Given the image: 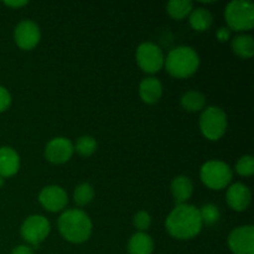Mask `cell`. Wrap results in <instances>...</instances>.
<instances>
[{"label": "cell", "instance_id": "obj_2", "mask_svg": "<svg viewBox=\"0 0 254 254\" xmlns=\"http://www.w3.org/2000/svg\"><path fill=\"white\" fill-rule=\"evenodd\" d=\"M59 231L62 237L71 243H83L91 237L92 222L89 216L78 208L67 210L60 216Z\"/></svg>", "mask_w": 254, "mask_h": 254}, {"label": "cell", "instance_id": "obj_6", "mask_svg": "<svg viewBox=\"0 0 254 254\" xmlns=\"http://www.w3.org/2000/svg\"><path fill=\"white\" fill-rule=\"evenodd\" d=\"M201 133L208 140L216 141L227 130V116L220 107H207L200 117Z\"/></svg>", "mask_w": 254, "mask_h": 254}, {"label": "cell", "instance_id": "obj_31", "mask_svg": "<svg viewBox=\"0 0 254 254\" xmlns=\"http://www.w3.org/2000/svg\"><path fill=\"white\" fill-rule=\"evenodd\" d=\"M2 185H4V178L0 176V188H2Z\"/></svg>", "mask_w": 254, "mask_h": 254}, {"label": "cell", "instance_id": "obj_26", "mask_svg": "<svg viewBox=\"0 0 254 254\" xmlns=\"http://www.w3.org/2000/svg\"><path fill=\"white\" fill-rule=\"evenodd\" d=\"M134 227L139 231V232H145L151 225V217L146 211H138L133 217Z\"/></svg>", "mask_w": 254, "mask_h": 254}, {"label": "cell", "instance_id": "obj_21", "mask_svg": "<svg viewBox=\"0 0 254 254\" xmlns=\"http://www.w3.org/2000/svg\"><path fill=\"white\" fill-rule=\"evenodd\" d=\"M193 4L190 0H171L166 5L168 14L173 19L181 20L190 15V12L193 10Z\"/></svg>", "mask_w": 254, "mask_h": 254}, {"label": "cell", "instance_id": "obj_27", "mask_svg": "<svg viewBox=\"0 0 254 254\" xmlns=\"http://www.w3.org/2000/svg\"><path fill=\"white\" fill-rule=\"evenodd\" d=\"M11 104V96L5 87L0 86V113L6 111Z\"/></svg>", "mask_w": 254, "mask_h": 254}, {"label": "cell", "instance_id": "obj_18", "mask_svg": "<svg viewBox=\"0 0 254 254\" xmlns=\"http://www.w3.org/2000/svg\"><path fill=\"white\" fill-rule=\"evenodd\" d=\"M189 21H190L191 27L196 31H206L212 25L213 16L210 10L205 9V7H196L190 12Z\"/></svg>", "mask_w": 254, "mask_h": 254}, {"label": "cell", "instance_id": "obj_12", "mask_svg": "<svg viewBox=\"0 0 254 254\" xmlns=\"http://www.w3.org/2000/svg\"><path fill=\"white\" fill-rule=\"evenodd\" d=\"M73 151V144L69 139L57 136L47 143L45 148V156L52 164H64L72 158Z\"/></svg>", "mask_w": 254, "mask_h": 254}, {"label": "cell", "instance_id": "obj_8", "mask_svg": "<svg viewBox=\"0 0 254 254\" xmlns=\"http://www.w3.org/2000/svg\"><path fill=\"white\" fill-rule=\"evenodd\" d=\"M135 57L138 66L150 74L160 71L165 64L163 50L153 42H143L139 45Z\"/></svg>", "mask_w": 254, "mask_h": 254}, {"label": "cell", "instance_id": "obj_9", "mask_svg": "<svg viewBox=\"0 0 254 254\" xmlns=\"http://www.w3.org/2000/svg\"><path fill=\"white\" fill-rule=\"evenodd\" d=\"M228 247L233 254H254V227L240 226L228 236Z\"/></svg>", "mask_w": 254, "mask_h": 254}, {"label": "cell", "instance_id": "obj_14", "mask_svg": "<svg viewBox=\"0 0 254 254\" xmlns=\"http://www.w3.org/2000/svg\"><path fill=\"white\" fill-rule=\"evenodd\" d=\"M20 158L19 154L10 146L0 148V176L10 178L19 171Z\"/></svg>", "mask_w": 254, "mask_h": 254}, {"label": "cell", "instance_id": "obj_11", "mask_svg": "<svg viewBox=\"0 0 254 254\" xmlns=\"http://www.w3.org/2000/svg\"><path fill=\"white\" fill-rule=\"evenodd\" d=\"M39 201L45 210L50 212H60L68 203V196L61 186L50 185L40 191Z\"/></svg>", "mask_w": 254, "mask_h": 254}, {"label": "cell", "instance_id": "obj_1", "mask_svg": "<svg viewBox=\"0 0 254 254\" xmlns=\"http://www.w3.org/2000/svg\"><path fill=\"white\" fill-rule=\"evenodd\" d=\"M166 230L169 235L178 240H191L195 238L202 230V221L200 211L195 206L184 203L176 205L166 218Z\"/></svg>", "mask_w": 254, "mask_h": 254}, {"label": "cell", "instance_id": "obj_25", "mask_svg": "<svg viewBox=\"0 0 254 254\" xmlns=\"http://www.w3.org/2000/svg\"><path fill=\"white\" fill-rule=\"evenodd\" d=\"M236 171L241 176H252L254 174V159L252 155L241 156L236 164Z\"/></svg>", "mask_w": 254, "mask_h": 254}, {"label": "cell", "instance_id": "obj_20", "mask_svg": "<svg viewBox=\"0 0 254 254\" xmlns=\"http://www.w3.org/2000/svg\"><path fill=\"white\" fill-rule=\"evenodd\" d=\"M181 106L188 112H200L206 106V97L198 91H189L181 97Z\"/></svg>", "mask_w": 254, "mask_h": 254}, {"label": "cell", "instance_id": "obj_17", "mask_svg": "<svg viewBox=\"0 0 254 254\" xmlns=\"http://www.w3.org/2000/svg\"><path fill=\"white\" fill-rule=\"evenodd\" d=\"M153 238L145 232H136L130 237L128 242L129 254H153Z\"/></svg>", "mask_w": 254, "mask_h": 254}, {"label": "cell", "instance_id": "obj_30", "mask_svg": "<svg viewBox=\"0 0 254 254\" xmlns=\"http://www.w3.org/2000/svg\"><path fill=\"white\" fill-rule=\"evenodd\" d=\"M4 4L10 7H21L24 5H27V1H4Z\"/></svg>", "mask_w": 254, "mask_h": 254}, {"label": "cell", "instance_id": "obj_24", "mask_svg": "<svg viewBox=\"0 0 254 254\" xmlns=\"http://www.w3.org/2000/svg\"><path fill=\"white\" fill-rule=\"evenodd\" d=\"M200 217L201 221H202V225L207 226H213L220 221L221 218V212L218 210V207L213 203H207V205H203L202 207L200 208Z\"/></svg>", "mask_w": 254, "mask_h": 254}, {"label": "cell", "instance_id": "obj_13", "mask_svg": "<svg viewBox=\"0 0 254 254\" xmlns=\"http://www.w3.org/2000/svg\"><path fill=\"white\" fill-rule=\"evenodd\" d=\"M226 200L232 210L242 212L250 207L251 201H252V193L245 184L236 183L228 188Z\"/></svg>", "mask_w": 254, "mask_h": 254}, {"label": "cell", "instance_id": "obj_22", "mask_svg": "<svg viewBox=\"0 0 254 254\" xmlns=\"http://www.w3.org/2000/svg\"><path fill=\"white\" fill-rule=\"evenodd\" d=\"M94 190L93 186L88 183L79 184L73 192V200L78 206H86L93 200Z\"/></svg>", "mask_w": 254, "mask_h": 254}, {"label": "cell", "instance_id": "obj_5", "mask_svg": "<svg viewBox=\"0 0 254 254\" xmlns=\"http://www.w3.org/2000/svg\"><path fill=\"white\" fill-rule=\"evenodd\" d=\"M200 178L211 190H222L232 180V169L225 161L208 160L201 166Z\"/></svg>", "mask_w": 254, "mask_h": 254}, {"label": "cell", "instance_id": "obj_19", "mask_svg": "<svg viewBox=\"0 0 254 254\" xmlns=\"http://www.w3.org/2000/svg\"><path fill=\"white\" fill-rule=\"evenodd\" d=\"M232 50L242 59H251L254 55V40L251 35H238L232 40Z\"/></svg>", "mask_w": 254, "mask_h": 254}, {"label": "cell", "instance_id": "obj_16", "mask_svg": "<svg viewBox=\"0 0 254 254\" xmlns=\"http://www.w3.org/2000/svg\"><path fill=\"white\" fill-rule=\"evenodd\" d=\"M193 192V184L188 176H176L171 181V193L176 205H184L191 198Z\"/></svg>", "mask_w": 254, "mask_h": 254}, {"label": "cell", "instance_id": "obj_29", "mask_svg": "<svg viewBox=\"0 0 254 254\" xmlns=\"http://www.w3.org/2000/svg\"><path fill=\"white\" fill-rule=\"evenodd\" d=\"M11 254H34V251H32L31 247L26 245H21V246H17L12 250Z\"/></svg>", "mask_w": 254, "mask_h": 254}, {"label": "cell", "instance_id": "obj_23", "mask_svg": "<svg viewBox=\"0 0 254 254\" xmlns=\"http://www.w3.org/2000/svg\"><path fill=\"white\" fill-rule=\"evenodd\" d=\"M73 148L79 155L87 158V156H91L97 150V141L93 136L83 135L77 139L76 145Z\"/></svg>", "mask_w": 254, "mask_h": 254}, {"label": "cell", "instance_id": "obj_7", "mask_svg": "<svg viewBox=\"0 0 254 254\" xmlns=\"http://www.w3.org/2000/svg\"><path fill=\"white\" fill-rule=\"evenodd\" d=\"M50 230H51V225L46 217L41 215H32L22 222L20 233L25 242L37 248L46 240Z\"/></svg>", "mask_w": 254, "mask_h": 254}, {"label": "cell", "instance_id": "obj_15", "mask_svg": "<svg viewBox=\"0 0 254 254\" xmlns=\"http://www.w3.org/2000/svg\"><path fill=\"white\" fill-rule=\"evenodd\" d=\"M139 94L143 102L148 104L158 103L159 99L163 96V86L161 82L155 77H146L140 82L139 86Z\"/></svg>", "mask_w": 254, "mask_h": 254}, {"label": "cell", "instance_id": "obj_3", "mask_svg": "<svg viewBox=\"0 0 254 254\" xmlns=\"http://www.w3.org/2000/svg\"><path fill=\"white\" fill-rule=\"evenodd\" d=\"M164 64L173 77L189 78L198 69L200 57L192 47L178 46L169 52Z\"/></svg>", "mask_w": 254, "mask_h": 254}, {"label": "cell", "instance_id": "obj_10", "mask_svg": "<svg viewBox=\"0 0 254 254\" xmlns=\"http://www.w3.org/2000/svg\"><path fill=\"white\" fill-rule=\"evenodd\" d=\"M41 39L39 26L31 20H22L14 30V40L21 50H32Z\"/></svg>", "mask_w": 254, "mask_h": 254}, {"label": "cell", "instance_id": "obj_4", "mask_svg": "<svg viewBox=\"0 0 254 254\" xmlns=\"http://www.w3.org/2000/svg\"><path fill=\"white\" fill-rule=\"evenodd\" d=\"M225 19L230 30L247 31L254 26V5L248 0H233L225 10Z\"/></svg>", "mask_w": 254, "mask_h": 254}, {"label": "cell", "instance_id": "obj_28", "mask_svg": "<svg viewBox=\"0 0 254 254\" xmlns=\"http://www.w3.org/2000/svg\"><path fill=\"white\" fill-rule=\"evenodd\" d=\"M217 39L220 40L221 42H226L230 40L231 37V30L228 29V27H220V29L217 30Z\"/></svg>", "mask_w": 254, "mask_h": 254}]
</instances>
